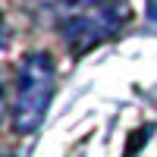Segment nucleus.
Returning <instances> with one entry per match:
<instances>
[{"mask_svg":"<svg viewBox=\"0 0 157 157\" xmlns=\"http://www.w3.org/2000/svg\"><path fill=\"white\" fill-rule=\"evenodd\" d=\"M69 3H75V6H101V3H107V0H69Z\"/></svg>","mask_w":157,"mask_h":157,"instance_id":"obj_2","label":"nucleus"},{"mask_svg":"<svg viewBox=\"0 0 157 157\" xmlns=\"http://www.w3.org/2000/svg\"><path fill=\"white\" fill-rule=\"evenodd\" d=\"M0 116H3V82H0Z\"/></svg>","mask_w":157,"mask_h":157,"instance_id":"obj_3","label":"nucleus"},{"mask_svg":"<svg viewBox=\"0 0 157 157\" xmlns=\"http://www.w3.org/2000/svg\"><path fill=\"white\" fill-rule=\"evenodd\" d=\"M50 91H54V60L47 54H29L19 66L16 82V107H13V129L16 132H35L41 126Z\"/></svg>","mask_w":157,"mask_h":157,"instance_id":"obj_1","label":"nucleus"}]
</instances>
